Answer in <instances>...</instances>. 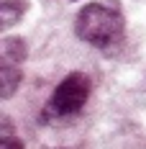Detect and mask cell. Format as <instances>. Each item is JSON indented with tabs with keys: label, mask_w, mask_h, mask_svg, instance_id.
I'll return each instance as SVG.
<instances>
[{
	"label": "cell",
	"mask_w": 146,
	"mask_h": 149,
	"mask_svg": "<svg viewBox=\"0 0 146 149\" xmlns=\"http://www.w3.org/2000/svg\"><path fill=\"white\" fill-rule=\"evenodd\" d=\"M123 15L116 8L105 5V3H90L85 5L77 21H74V31L82 41L98 46V49H113L120 44L123 39Z\"/></svg>",
	"instance_id": "1"
},
{
	"label": "cell",
	"mask_w": 146,
	"mask_h": 149,
	"mask_svg": "<svg viewBox=\"0 0 146 149\" xmlns=\"http://www.w3.org/2000/svg\"><path fill=\"white\" fill-rule=\"evenodd\" d=\"M87 98H90V77L82 72H72L57 85L51 100L46 105V113L54 118H69L82 111Z\"/></svg>",
	"instance_id": "2"
},
{
	"label": "cell",
	"mask_w": 146,
	"mask_h": 149,
	"mask_svg": "<svg viewBox=\"0 0 146 149\" xmlns=\"http://www.w3.org/2000/svg\"><path fill=\"white\" fill-rule=\"evenodd\" d=\"M26 8H28V5H26L23 0H3V3H0V29L15 26V23L23 18Z\"/></svg>",
	"instance_id": "3"
},
{
	"label": "cell",
	"mask_w": 146,
	"mask_h": 149,
	"mask_svg": "<svg viewBox=\"0 0 146 149\" xmlns=\"http://www.w3.org/2000/svg\"><path fill=\"white\" fill-rule=\"evenodd\" d=\"M0 54H3V62H8V64H21L26 59V54H28L26 52V41L18 39V36H8L0 44Z\"/></svg>",
	"instance_id": "4"
},
{
	"label": "cell",
	"mask_w": 146,
	"mask_h": 149,
	"mask_svg": "<svg viewBox=\"0 0 146 149\" xmlns=\"http://www.w3.org/2000/svg\"><path fill=\"white\" fill-rule=\"evenodd\" d=\"M18 85H21V70H18V64L3 62V64H0V90H3V98L8 100L15 93Z\"/></svg>",
	"instance_id": "5"
},
{
	"label": "cell",
	"mask_w": 146,
	"mask_h": 149,
	"mask_svg": "<svg viewBox=\"0 0 146 149\" xmlns=\"http://www.w3.org/2000/svg\"><path fill=\"white\" fill-rule=\"evenodd\" d=\"M0 149H23L21 141H15L13 136H3V141H0Z\"/></svg>",
	"instance_id": "6"
}]
</instances>
